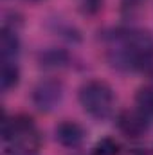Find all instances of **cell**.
<instances>
[{
  "mask_svg": "<svg viewBox=\"0 0 153 155\" xmlns=\"http://www.w3.org/2000/svg\"><path fill=\"white\" fill-rule=\"evenodd\" d=\"M54 135H56V141L65 146V148H77L83 144L85 141V128L76 123V121H61L56 128H54Z\"/></svg>",
  "mask_w": 153,
  "mask_h": 155,
  "instance_id": "5",
  "label": "cell"
},
{
  "mask_svg": "<svg viewBox=\"0 0 153 155\" xmlns=\"http://www.w3.org/2000/svg\"><path fill=\"white\" fill-rule=\"evenodd\" d=\"M77 99H79V105L83 107V110L97 121L110 117L115 107V96L112 87L99 79L85 81L79 88Z\"/></svg>",
  "mask_w": 153,
  "mask_h": 155,
  "instance_id": "1",
  "label": "cell"
},
{
  "mask_svg": "<svg viewBox=\"0 0 153 155\" xmlns=\"http://www.w3.org/2000/svg\"><path fill=\"white\" fill-rule=\"evenodd\" d=\"M139 2H141V0H124V4H126V5H132V7H133V5H137Z\"/></svg>",
  "mask_w": 153,
  "mask_h": 155,
  "instance_id": "14",
  "label": "cell"
},
{
  "mask_svg": "<svg viewBox=\"0 0 153 155\" xmlns=\"http://www.w3.org/2000/svg\"><path fill=\"white\" fill-rule=\"evenodd\" d=\"M2 139L7 146H24L38 150L41 137L33 121V117L18 114L13 117H4L2 121Z\"/></svg>",
  "mask_w": 153,
  "mask_h": 155,
  "instance_id": "2",
  "label": "cell"
},
{
  "mask_svg": "<svg viewBox=\"0 0 153 155\" xmlns=\"http://www.w3.org/2000/svg\"><path fill=\"white\" fill-rule=\"evenodd\" d=\"M33 105L40 112H52L63 99V85L58 79H41L33 88Z\"/></svg>",
  "mask_w": 153,
  "mask_h": 155,
  "instance_id": "3",
  "label": "cell"
},
{
  "mask_svg": "<svg viewBox=\"0 0 153 155\" xmlns=\"http://www.w3.org/2000/svg\"><path fill=\"white\" fill-rule=\"evenodd\" d=\"M135 107L148 121H153V87H142L137 90Z\"/></svg>",
  "mask_w": 153,
  "mask_h": 155,
  "instance_id": "9",
  "label": "cell"
},
{
  "mask_svg": "<svg viewBox=\"0 0 153 155\" xmlns=\"http://www.w3.org/2000/svg\"><path fill=\"white\" fill-rule=\"evenodd\" d=\"M5 155H38V150L24 148V146H7Z\"/></svg>",
  "mask_w": 153,
  "mask_h": 155,
  "instance_id": "12",
  "label": "cell"
},
{
  "mask_svg": "<svg viewBox=\"0 0 153 155\" xmlns=\"http://www.w3.org/2000/svg\"><path fill=\"white\" fill-rule=\"evenodd\" d=\"M29 2H40V0H29Z\"/></svg>",
  "mask_w": 153,
  "mask_h": 155,
  "instance_id": "15",
  "label": "cell"
},
{
  "mask_svg": "<svg viewBox=\"0 0 153 155\" xmlns=\"http://www.w3.org/2000/svg\"><path fill=\"white\" fill-rule=\"evenodd\" d=\"M0 54L2 61H15L20 54V38L11 25H4L2 35H0Z\"/></svg>",
  "mask_w": 153,
  "mask_h": 155,
  "instance_id": "6",
  "label": "cell"
},
{
  "mask_svg": "<svg viewBox=\"0 0 153 155\" xmlns=\"http://www.w3.org/2000/svg\"><path fill=\"white\" fill-rule=\"evenodd\" d=\"M20 81V69L15 61H2V71H0V85L2 92L13 90Z\"/></svg>",
  "mask_w": 153,
  "mask_h": 155,
  "instance_id": "8",
  "label": "cell"
},
{
  "mask_svg": "<svg viewBox=\"0 0 153 155\" xmlns=\"http://www.w3.org/2000/svg\"><path fill=\"white\" fill-rule=\"evenodd\" d=\"M128 155H146V152H144L142 148H130Z\"/></svg>",
  "mask_w": 153,
  "mask_h": 155,
  "instance_id": "13",
  "label": "cell"
},
{
  "mask_svg": "<svg viewBox=\"0 0 153 155\" xmlns=\"http://www.w3.org/2000/svg\"><path fill=\"white\" fill-rule=\"evenodd\" d=\"M38 61L43 69H63L69 65L70 56L63 49H45L40 52Z\"/></svg>",
  "mask_w": 153,
  "mask_h": 155,
  "instance_id": "7",
  "label": "cell"
},
{
  "mask_svg": "<svg viewBox=\"0 0 153 155\" xmlns=\"http://www.w3.org/2000/svg\"><path fill=\"white\" fill-rule=\"evenodd\" d=\"M103 4H105V0H81L79 2L83 15H88V16L97 15L103 9Z\"/></svg>",
  "mask_w": 153,
  "mask_h": 155,
  "instance_id": "11",
  "label": "cell"
},
{
  "mask_svg": "<svg viewBox=\"0 0 153 155\" xmlns=\"http://www.w3.org/2000/svg\"><path fill=\"white\" fill-rule=\"evenodd\" d=\"M150 121L142 116L139 110H122L117 116V128L128 139H139L146 134Z\"/></svg>",
  "mask_w": 153,
  "mask_h": 155,
  "instance_id": "4",
  "label": "cell"
},
{
  "mask_svg": "<svg viewBox=\"0 0 153 155\" xmlns=\"http://www.w3.org/2000/svg\"><path fill=\"white\" fill-rule=\"evenodd\" d=\"M92 155H121V146L112 137H103L92 148Z\"/></svg>",
  "mask_w": 153,
  "mask_h": 155,
  "instance_id": "10",
  "label": "cell"
}]
</instances>
